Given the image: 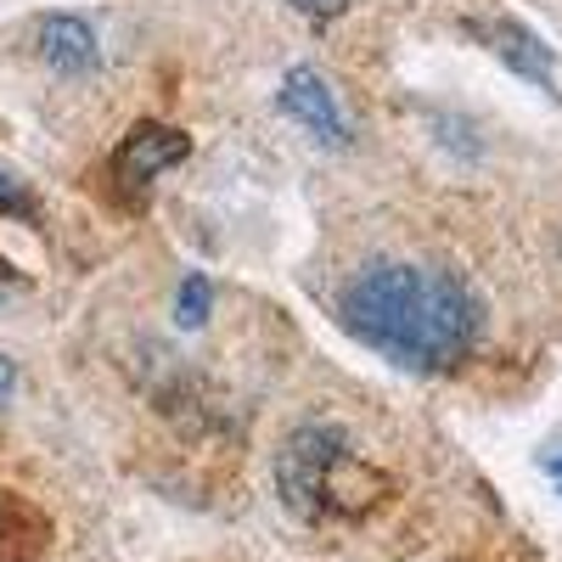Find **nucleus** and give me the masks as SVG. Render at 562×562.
Here are the masks:
<instances>
[{
    "label": "nucleus",
    "mask_w": 562,
    "mask_h": 562,
    "mask_svg": "<svg viewBox=\"0 0 562 562\" xmlns=\"http://www.w3.org/2000/svg\"><path fill=\"white\" fill-rule=\"evenodd\" d=\"M0 293H7V265H0Z\"/></svg>",
    "instance_id": "nucleus-13"
},
{
    "label": "nucleus",
    "mask_w": 562,
    "mask_h": 562,
    "mask_svg": "<svg viewBox=\"0 0 562 562\" xmlns=\"http://www.w3.org/2000/svg\"><path fill=\"white\" fill-rule=\"evenodd\" d=\"M40 57L52 63L57 74H90V68L102 63L90 23H85V18H68V12H57V18L40 23Z\"/></svg>",
    "instance_id": "nucleus-6"
},
{
    "label": "nucleus",
    "mask_w": 562,
    "mask_h": 562,
    "mask_svg": "<svg viewBox=\"0 0 562 562\" xmlns=\"http://www.w3.org/2000/svg\"><path fill=\"white\" fill-rule=\"evenodd\" d=\"M209 310H214V288H209V276H203V270H186L180 293H175V326L198 333V326L209 321Z\"/></svg>",
    "instance_id": "nucleus-8"
},
{
    "label": "nucleus",
    "mask_w": 562,
    "mask_h": 562,
    "mask_svg": "<svg viewBox=\"0 0 562 562\" xmlns=\"http://www.w3.org/2000/svg\"><path fill=\"white\" fill-rule=\"evenodd\" d=\"M281 113L299 119L321 147H344L349 140V124H344V108L333 97V85H326L315 68H293L288 79H281Z\"/></svg>",
    "instance_id": "nucleus-4"
},
{
    "label": "nucleus",
    "mask_w": 562,
    "mask_h": 562,
    "mask_svg": "<svg viewBox=\"0 0 562 562\" xmlns=\"http://www.w3.org/2000/svg\"><path fill=\"white\" fill-rule=\"evenodd\" d=\"M473 34L490 40V52H495L512 74H518V79H529V85L551 90V97H562V68H557V57L546 52V40H540V34H529L524 23H506V18H495V23H473Z\"/></svg>",
    "instance_id": "nucleus-5"
},
{
    "label": "nucleus",
    "mask_w": 562,
    "mask_h": 562,
    "mask_svg": "<svg viewBox=\"0 0 562 562\" xmlns=\"http://www.w3.org/2000/svg\"><path fill=\"white\" fill-rule=\"evenodd\" d=\"M0 214H18V220H29V214H34V198L23 192V186H18L7 169H0Z\"/></svg>",
    "instance_id": "nucleus-9"
},
{
    "label": "nucleus",
    "mask_w": 562,
    "mask_h": 562,
    "mask_svg": "<svg viewBox=\"0 0 562 562\" xmlns=\"http://www.w3.org/2000/svg\"><path fill=\"white\" fill-rule=\"evenodd\" d=\"M186 153H192L186 130H169V124H158V119H140V124L119 140V153H113V180H119V192L140 198L164 169L186 164Z\"/></svg>",
    "instance_id": "nucleus-3"
},
{
    "label": "nucleus",
    "mask_w": 562,
    "mask_h": 562,
    "mask_svg": "<svg viewBox=\"0 0 562 562\" xmlns=\"http://www.w3.org/2000/svg\"><path fill=\"white\" fill-rule=\"evenodd\" d=\"M288 7H293V12H304V18H315V23H321V18H338V12H344V7H349V0H288Z\"/></svg>",
    "instance_id": "nucleus-10"
},
{
    "label": "nucleus",
    "mask_w": 562,
    "mask_h": 562,
    "mask_svg": "<svg viewBox=\"0 0 562 562\" xmlns=\"http://www.w3.org/2000/svg\"><path fill=\"white\" fill-rule=\"evenodd\" d=\"M540 467H546V479H551V484H557V490H562V450H551V456H546V461H540Z\"/></svg>",
    "instance_id": "nucleus-12"
},
{
    "label": "nucleus",
    "mask_w": 562,
    "mask_h": 562,
    "mask_svg": "<svg viewBox=\"0 0 562 562\" xmlns=\"http://www.w3.org/2000/svg\"><path fill=\"white\" fill-rule=\"evenodd\" d=\"M40 540H45L40 518L23 501H12L7 490H0V562H29L40 551Z\"/></svg>",
    "instance_id": "nucleus-7"
},
{
    "label": "nucleus",
    "mask_w": 562,
    "mask_h": 562,
    "mask_svg": "<svg viewBox=\"0 0 562 562\" xmlns=\"http://www.w3.org/2000/svg\"><path fill=\"white\" fill-rule=\"evenodd\" d=\"M12 389H18V366H12L7 355H0V400H7Z\"/></svg>",
    "instance_id": "nucleus-11"
},
{
    "label": "nucleus",
    "mask_w": 562,
    "mask_h": 562,
    "mask_svg": "<svg viewBox=\"0 0 562 562\" xmlns=\"http://www.w3.org/2000/svg\"><path fill=\"white\" fill-rule=\"evenodd\" d=\"M276 490L293 518L321 524V518H355L360 506L378 501L383 479L360 461L344 428L310 422V428L288 434V445L276 450Z\"/></svg>",
    "instance_id": "nucleus-2"
},
{
    "label": "nucleus",
    "mask_w": 562,
    "mask_h": 562,
    "mask_svg": "<svg viewBox=\"0 0 562 562\" xmlns=\"http://www.w3.org/2000/svg\"><path fill=\"white\" fill-rule=\"evenodd\" d=\"M344 326L400 371H445L479 338V299L434 265H366L344 288Z\"/></svg>",
    "instance_id": "nucleus-1"
}]
</instances>
